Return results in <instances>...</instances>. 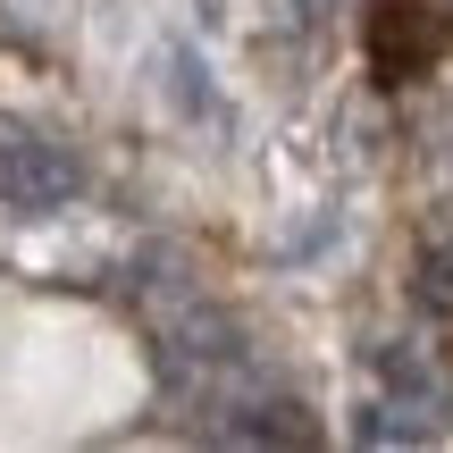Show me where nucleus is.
Listing matches in <instances>:
<instances>
[{
  "label": "nucleus",
  "instance_id": "nucleus-7",
  "mask_svg": "<svg viewBox=\"0 0 453 453\" xmlns=\"http://www.w3.org/2000/svg\"><path fill=\"white\" fill-rule=\"evenodd\" d=\"M269 34H319V0H269Z\"/></svg>",
  "mask_w": 453,
  "mask_h": 453
},
{
  "label": "nucleus",
  "instance_id": "nucleus-8",
  "mask_svg": "<svg viewBox=\"0 0 453 453\" xmlns=\"http://www.w3.org/2000/svg\"><path fill=\"white\" fill-rule=\"evenodd\" d=\"M219 9H226V0H202V17H219Z\"/></svg>",
  "mask_w": 453,
  "mask_h": 453
},
{
  "label": "nucleus",
  "instance_id": "nucleus-2",
  "mask_svg": "<svg viewBox=\"0 0 453 453\" xmlns=\"http://www.w3.org/2000/svg\"><path fill=\"white\" fill-rule=\"evenodd\" d=\"M211 437H226V445H319V420H311L286 387L235 378V387L211 403Z\"/></svg>",
  "mask_w": 453,
  "mask_h": 453
},
{
  "label": "nucleus",
  "instance_id": "nucleus-1",
  "mask_svg": "<svg viewBox=\"0 0 453 453\" xmlns=\"http://www.w3.org/2000/svg\"><path fill=\"white\" fill-rule=\"evenodd\" d=\"M76 185H84V168L67 160V143L0 118V202H9V211H67Z\"/></svg>",
  "mask_w": 453,
  "mask_h": 453
},
{
  "label": "nucleus",
  "instance_id": "nucleus-3",
  "mask_svg": "<svg viewBox=\"0 0 453 453\" xmlns=\"http://www.w3.org/2000/svg\"><path fill=\"white\" fill-rule=\"evenodd\" d=\"M437 42H445V17L428 9V0H378L370 9V67L387 84H411L437 59Z\"/></svg>",
  "mask_w": 453,
  "mask_h": 453
},
{
  "label": "nucleus",
  "instance_id": "nucleus-4",
  "mask_svg": "<svg viewBox=\"0 0 453 453\" xmlns=\"http://www.w3.org/2000/svg\"><path fill=\"white\" fill-rule=\"evenodd\" d=\"M370 370H378V395H403V403L428 411V420L453 403V378H445L437 344H420V336H387V344H370Z\"/></svg>",
  "mask_w": 453,
  "mask_h": 453
},
{
  "label": "nucleus",
  "instance_id": "nucleus-6",
  "mask_svg": "<svg viewBox=\"0 0 453 453\" xmlns=\"http://www.w3.org/2000/svg\"><path fill=\"white\" fill-rule=\"evenodd\" d=\"M411 294H420V311L453 319V235H437V243L420 252V286H411Z\"/></svg>",
  "mask_w": 453,
  "mask_h": 453
},
{
  "label": "nucleus",
  "instance_id": "nucleus-5",
  "mask_svg": "<svg viewBox=\"0 0 453 453\" xmlns=\"http://www.w3.org/2000/svg\"><path fill=\"white\" fill-rule=\"evenodd\" d=\"M353 437H361V445H428V437H437V420H428V411H411L403 395H378V403H361Z\"/></svg>",
  "mask_w": 453,
  "mask_h": 453
}]
</instances>
